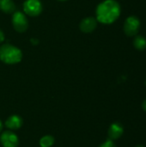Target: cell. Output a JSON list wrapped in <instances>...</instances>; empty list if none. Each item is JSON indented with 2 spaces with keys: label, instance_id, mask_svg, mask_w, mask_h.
<instances>
[{
  "label": "cell",
  "instance_id": "19",
  "mask_svg": "<svg viewBox=\"0 0 146 147\" xmlns=\"http://www.w3.org/2000/svg\"><path fill=\"white\" fill-rule=\"evenodd\" d=\"M145 84H146V81H145Z\"/></svg>",
  "mask_w": 146,
  "mask_h": 147
},
{
  "label": "cell",
  "instance_id": "14",
  "mask_svg": "<svg viewBox=\"0 0 146 147\" xmlns=\"http://www.w3.org/2000/svg\"><path fill=\"white\" fill-rule=\"evenodd\" d=\"M4 40V34L3 32L0 29V43H2Z\"/></svg>",
  "mask_w": 146,
  "mask_h": 147
},
{
  "label": "cell",
  "instance_id": "15",
  "mask_svg": "<svg viewBox=\"0 0 146 147\" xmlns=\"http://www.w3.org/2000/svg\"><path fill=\"white\" fill-rule=\"evenodd\" d=\"M142 109L146 112V99L143 102V103H142Z\"/></svg>",
  "mask_w": 146,
  "mask_h": 147
},
{
  "label": "cell",
  "instance_id": "18",
  "mask_svg": "<svg viewBox=\"0 0 146 147\" xmlns=\"http://www.w3.org/2000/svg\"><path fill=\"white\" fill-rule=\"evenodd\" d=\"M59 1H65V0H59Z\"/></svg>",
  "mask_w": 146,
  "mask_h": 147
},
{
  "label": "cell",
  "instance_id": "2",
  "mask_svg": "<svg viewBox=\"0 0 146 147\" xmlns=\"http://www.w3.org/2000/svg\"><path fill=\"white\" fill-rule=\"evenodd\" d=\"M22 51L10 44H4L0 47V60L8 65L17 64L22 60Z\"/></svg>",
  "mask_w": 146,
  "mask_h": 147
},
{
  "label": "cell",
  "instance_id": "1",
  "mask_svg": "<svg viewBox=\"0 0 146 147\" xmlns=\"http://www.w3.org/2000/svg\"><path fill=\"white\" fill-rule=\"evenodd\" d=\"M120 6L115 0H104L96 8V20L103 24L114 22L120 15Z\"/></svg>",
  "mask_w": 146,
  "mask_h": 147
},
{
  "label": "cell",
  "instance_id": "3",
  "mask_svg": "<svg viewBox=\"0 0 146 147\" xmlns=\"http://www.w3.org/2000/svg\"><path fill=\"white\" fill-rule=\"evenodd\" d=\"M140 28V21L135 16H128L124 23V32L127 36H135Z\"/></svg>",
  "mask_w": 146,
  "mask_h": 147
},
{
  "label": "cell",
  "instance_id": "7",
  "mask_svg": "<svg viewBox=\"0 0 146 147\" xmlns=\"http://www.w3.org/2000/svg\"><path fill=\"white\" fill-rule=\"evenodd\" d=\"M97 26V20L94 17H86L80 22V29L83 33L93 32Z\"/></svg>",
  "mask_w": 146,
  "mask_h": 147
},
{
  "label": "cell",
  "instance_id": "16",
  "mask_svg": "<svg viewBox=\"0 0 146 147\" xmlns=\"http://www.w3.org/2000/svg\"><path fill=\"white\" fill-rule=\"evenodd\" d=\"M2 129H3V124H2V122L0 121V132L2 131Z\"/></svg>",
  "mask_w": 146,
  "mask_h": 147
},
{
  "label": "cell",
  "instance_id": "10",
  "mask_svg": "<svg viewBox=\"0 0 146 147\" xmlns=\"http://www.w3.org/2000/svg\"><path fill=\"white\" fill-rule=\"evenodd\" d=\"M0 9L4 13H14L15 5L12 0H0Z\"/></svg>",
  "mask_w": 146,
  "mask_h": 147
},
{
  "label": "cell",
  "instance_id": "8",
  "mask_svg": "<svg viewBox=\"0 0 146 147\" xmlns=\"http://www.w3.org/2000/svg\"><path fill=\"white\" fill-rule=\"evenodd\" d=\"M124 133V129H123V127L120 123L119 122H114L113 123L109 128H108V137H109V140H118L119 138H120L122 136Z\"/></svg>",
  "mask_w": 146,
  "mask_h": 147
},
{
  "label": "cell",
  "instance_id": "9",
  "mask_svg": "<svg viewBox=\"0 0 146 147\" xmlns=\"http://www.w3.org/2000/svg\"><path fill=\"white\" fill-rule=\"evenodd\" d=\"M5 126L10 130H17L22 126V118L17 115H10L5 121Z\"/></svg>",
  "mask_w": 146,
  "mask_h": 147
},
{
  "label": "cell",
  "instance_id": "5",
  "mask_svg": "<svg viewBox=\"0 0 146 147\" xmlns=\"http://www.w3.org/2000/svg\"><path fill=\"white\" fill-rule=\"evenodd\" d=\"M24 12L30 16H36L42 11V5L40 0H26L23 3Z\"/></svg>",
  "mask_w": 146,
  "mask_h": 147
},
{
  "label": "cell",
  "instance_id": "4",
  "mask_svg": "<svg viewBox=\"0 0 146 147\" xmlns=\"http://www.w3.org/2000/svg\"><path fill=\"white\" fill-rule=\"evenodd\" d=\"M12 24H13L15 30H16L17 32H20V33L26 31L28 27L27 17L25 16V15L23 13H22L20 11H16V12L13 13Z\"/></svg>",
  "mask_w": 146,
  "mask_h": 147
},
{
  "label": "cell",
  "instance_id": "17",
  "mask_svg": "<svg viewBox=\"0 0 146 147\" xmlns=\"http://www.w3.org/2000/svg\"><path fill=\"white\" fill-rule=\"evenodd\" d=\"M137 147H145V146H137Z\"/></svg>",
  "mask_w": 146,
  "mask_h": 147
},
{
  "label": "cell",
  "instance_id": "12",
  "mask_svg": "<svg viewBox=\"0 0 146 147\" xmlns=\"http://www.w3.org/2000/svg\"><path fill=\"white\" fill-rule=\"evenodd\" d=\"M54 138L52 135H45L40 140V147H51L54 144Z\"/></svg>",
  "mask_w": 146,
  "mask_h": 147
},
{
  "label": "cell",
  "instance_id": "6",
  "mask_svg": "<svg viewBox=\"0 0 146 147\" xmlns=\"http://www.w3.org/2000/svg\"><path fill=\"white\" fill-rule=\"evenodd\" d=\"M0 142L3 147H17L19 145V139L13 132L6 131L1 134Z\"/></svg>",
  "mask_w": 146,
  "mask_h": 147
},
{
  "label": "cell",
  "instance_id": "11",
  "mask_svg": "<svg viewBox=\"0 0 146 147\" xmlns=\"http://www.w3.org/2000/svg\"><path fill=\"white\" fill-rule=\"evenodd\" d=\"M133 46L139 51H143L146 48V39L142 35H136L133 40Z\"/></svg>",
  "mask_w": 146,
  "mask_h": 147
},
{
  "label": "cell",
  "instance_id": "13",
  "mask_svg": "<svg viewBox=\"0 0 146 147\" xmlns=\"http://www.w3.org/2000/svg\"><path fill=\"white\" fill-rule=\"evenodd\" d=\"M99 147H116V146H115V144L114 143L113 140H106L104 143H102Z\"/></svg>",
  "mask_w": 146,
  "mask_h": 147
}]
</instances>
